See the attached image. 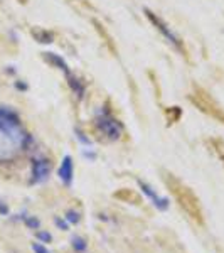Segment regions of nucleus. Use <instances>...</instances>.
<instances>
[{
    "mask_svg": "<svg viewBox=\"0 0 224 253\" xmlns=\"http://www.w3.org/2000/svg\"><path fill=\"white\" fill-rule=\"evenodd\" d=\"M164 182L167 189L172 193L176 198L177 205L182 208V211L187 214L190 221H194L197 226H204V213H202V206L199 198L194 194V191L189 186L179 181L174 174H164Z\"/></svg>",
    "mask_w": 224,
    "mask_h": 253,
    "instance_id": "obj_2",
    "label": "nucleus"
},
{
    "mask_svg": "<svg viewBox=\"0 0 224 253\" xmlns=\"http://www.w3.org/2000/svg\"><path fill=\"white\" fill-rule=\"evenodd\" d=\"M26 145V133L10 112L0 110V162H9L19 156Z\"/></svg>",
    "mask_w": 224,
    "mask_h": 253,
    "instance_id": "obj_1",
    "label": "nucleus"
},
{
    "mask_svg": "<svg viewBox=\"0 0 224 253\" xmlns=\"http://www.w3.org/2000/svg\"><path fill=\"white\" fill-rule=\"evenodd\" d=\"M147 14H149V17H150V20H152V22H153V24H155V26L158 27V29H160L162 32H164V34L167 36V38H169L170 41H172V42H174V44H176V46H177V47H181V44H179V41H177V38H174V34H172V32H169V31H167V29H165V26H164V24H162V20H160V19H157V17H155V15H153V14H152V12H147Z\"/></svg>",
    "mask_w": 224,
    "mask_h": 253,
    "instance_id": "obj_4",
    "label": "nucleus"
},
{
    "mask_svg": "<svg viewBox=\"0 0 224 253\" xmlns=\"http://www.w3.org/2000/svg\"><path fill=\"white\" fill-rule=\"evenodd\" d=\"M190 100H192V103L201 110V112H204L206 115H209L211 118H214L216 122L224 125V108L219 107L218 101H216L206 89L195 86L194 93L190 95Z\"/></svg>",
    "mask_w": 224,
    "mask_h": 253,
    "instance_id": "obj_3",
    "label": "nucleus"
},
{
    "mask_svg": "<svg viewBox=\"0 0 224 253\" xmlns=\"http://www.w3.org/2000/svg\"><path fill=\"white\" fill-rule=\"evenodd\" d=\"M211 145H213V149L216 150V154H218L219 159H221L223 164H224V142L218 140V138H213V140H211Z\"/></svg>",
    "mask_w": 224,
    "mask_h": 253,
    "instance_id": "obj_5",
    "label": "nucleus"
}]
</instances>
